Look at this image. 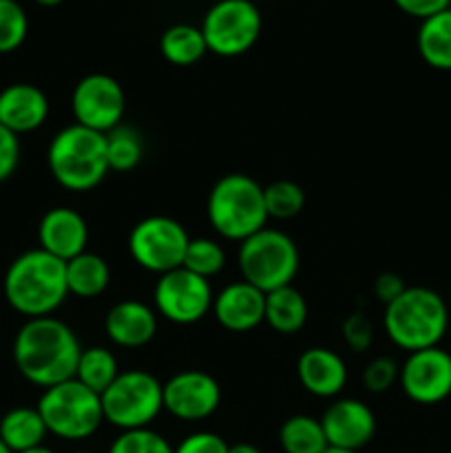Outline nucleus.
Instances as JSON below:
<instances>
[{"label":"nucleus","mask_w":451,"mask_h":453,"mask_svg":"<svg viewBox=\"0 0 451 453\" xmlns=\"http://www.w3.org/2000/svg\"><path fill=\"white\" fill-rule=\"evenodd\" d=\"M279 442L286 453H323L330 447L321 420L305 414L292 416L281 425Z\"/></svg>","instance_id":"26"},{"label":"nucleus","mask_w":451,"mask_h":453,"mask_svg":"<svg viewBox=\"0 0 451 453\" xmlns=\"http://www.w3.org/2000/svg\"><path fill=\"white\" fill-rule=\"evenodd\" d=\"M35 410L42 416L47 432L65 441H84L93 436L104 420L100 394L78 379L44 389Z\"/></svg>","instance_id":"6"},{"label":"nucleus","mask_w":451,"mask_h":453,"mask_svg":"<svg viewBox=\"0 0 451 453\" xmlns=\"http://www.w3.org/2000/svg\"><path fill=\"white\" fill-rule=\"evenodd\" d=\"M40 248L60 261H71L73 257L87 252L88 226L78 211L66 206L51 208L44 212L38 226Z\"/></svg>","instance_id":"16"},{"label":"nucleus","mask_w":451,"mask_h":453,"mask_svg":"<svg viewBox=\"0 0 451 453\" xmlns=\"http://www.w3.org/2000/svg\"><path fill=\"white\" fill-rule=\"evenodd\" d=\"M343 336L345 343L354 349V352H365L371 345V323L363 317L361 312L352 314L345 319L343 323Z\"/></svg>","instance_id":"36"},{"label":"nucleus","mask_w":451,"mask_h":453,"mask_svg":"<svg viewBox=\"0 0 451 453\" xmlns=\"http://www.w3.org/2000/svg\"><path fill=\"white\" fill-rule=\"evenodd\" d=\"M29 18L18 0H0V53H11L25 42Z\"/></svg>","instance_id":"31"},{"label":"nucleus","mask_w":451,"mask_h":453,"mask_svg":"<svg viewBox=\"0 0 451 453\" xmlns=\"http://www.w3.org/2000/svg\"><path fill=\"white\" fill-rule=\"evenodd\" d=\"M75 124L97 133H109L119 127L126 109L122 84L106 73H91L80 80L71 96Z\"/></svg>","instance_id":"12"},{"label":"nucleus","mask_w":451,"mask_h":453,"mask_svg":"<svg viewBox=\"0 0 451 453\" xmlns=\"http://www.w3.org/2000/svg\"><path fill=\"white\" fill-rule=\"evenodd\" d=\"M80 354L78 336L66 323L53 317L29 319L13 339L18 372L44 389L75 379Z\"/></svg>","instance_id":"1"},{"label":"nucleus","mask_w":451,"mask_h":453,"mask_svg":"<svg viewBox=\"0 0 451 453\" xmlns=\"http://www.w3.org/2000/svg\"><path fill=\"white\" fill-rule=\"evenodd\" d=\"M144 146H141L140 133L128 127H115L106 133V159L111 171L126 173L140 164Z\"/></svg>","instance_id":"28"},{"label":"nucleus","mask_w":451,"mask_h":453,"mask_svg":"<svg viewBox=\"0 0 451 453\" xmlns=\"http://www.w3.org/2000/svg\"><path fill=\"white\" fill-rule=\"evenodd\" d=\"M20 453H53V451L47 449L44 445H40V447H34V449H27V451H20Z\"/></svg>","instance_id":"41"},{"label":"nucleus","mask_w":451,"mask_h":453,"mask_svg":"<svg viewBox=\"0 0 451 453\" xmlns=\"http://www.w3.org/2000/svg\"><path fill=\"white\" fill-rule=\"evenodd\" d=\"M0 453H13L11 449H9V447L7 445H4V442L3 441H0Z\"/></svg>","instance_id":"43"},{"label":"nucleus","mask_w":451,"mask_h":453,"mask_svg":"<svg viewBox=\"0 0 451 453\" xmlns=\"http://www.w3.org/2000/svg\"><path fill=\"white\" fill-rule=\"evenodd\" d=\"M100 398L106 423L122 432L144 429L164 410V385L149 372L126 370Z\"/></svg>","instance_id":"8"},{"label":"nucleus","mask_w":451,"mask_h":453,"mask_svg":"<svg viewBox=\"0 0 451 453\" xmlns=\"http://www.w3.org/2000/svg\"><path fill=\"white\" fill-rule=\"evenodd\" d=\"M228 442L212 432H197L186 436L180 445L175 447V453H228Z\"/></svg>","instance_id":"35"},{"label":"nucleus","mask_w":451,"mask_h":453,"mask_svg":"<svg viewBox=\"0 0 451 453\" xmlns=\"http://www.w3.org/2000/svg\"><path fill=\"white\" fill-rule=\"evenodd\" d=\"M4 299L29 319L51 317L69 296L66 264L42 248L16 257L3 281Z\"/></svg>","instance_id":"2"},{"label":"nucleus","mask_w":451,"mask_h":453,"mask_svg":"<svg viewBox=\"0 0 451 453\" xmlns=\"http://www.w3.org/2000/svg\"><path fill=\"white\" fill-rule=\"evenodd\" d=\"M418 53L429 66L451 71V7L432 18L420 20Z\"/></svg>","instance_id":"21"},{"label":"nucleus","mask_w":451,"mask_h":453,"mask_svg":"<svg viewBox=\"0 0 451 453\" xmlns=\"http://www.w3.org/2000/svg\"><path fill=\"white\" fill-rule=\"evenodd\" d=\"M401 388L418 405H438L451 396V354L440 345L418 349L401 367Z\"/></svg>","instance_id":"13"},{"label":"nucleus","mask_w":451,"mask_h":453,"mask_svg":"<svg viewBox=\"0 0 451 453\" xmlns=\"http://www.w3.org/2000/svg\"><path fill=\"white\" fill-rule=\"evenodd\" d=\"M327 445L336 449L358 451L370 445L376 434L374 411L356 398L332 403L321 418Z\"/></svg>","instance_id":"15"},{"label":"nucleus","mask_w":451,"mask_h":453,"mask_svg":"<svg viewBox=\"0 0 451 453\" xmlns=\"http://www.w3.org/2000/svg\"><path fill=\"white\" fill-rule=\"evenodd\" d=\"M47 164L53 180L66 190L84 193L96 188L111 171L106 159V135L71 124L51 140Z\"/></svg>","instance_id":"4"},{"label":"nucleus","mask_w":451,"mask_h":453,"mask_svg":"<svg viewBox=\"0 0 451 453\" xmlns=\"http://www.w3.org/2000/svg\"><path fill=\"white\" fill-rule=\"evenodd\" d=\"M159 49H162V56L166 58L171 65L177 66L195 65V62H199L208 53L202 27L193 25L168 27V29L164 31Z\"/></svg>","instance_id":"25"},{"label":"nucleus","mask_w":451,"mask_h":453,"mask_svg":"<svg viewBox=\"0 0 451 453\" xmlns=\"http://www.w3.org/2000/svg\"><path fill=\"white\" fill-rule=\"evenodd\" d=\"M20 162V142L16 133L0 124V184L16 173Z\"/></svg>","instance_id":"34"},{"label":"nucleus","mask_w":451,"mask_h":453,"mask_svg":"<svg viewBox=\"0 0 451 453\" xmlns=\"http://www.w3.org/2000/svg\"><path fill=\"white\" fill-rule=\"evenodd\" d=\"M49 118V100L34 84H9L0 91V124L11 133H31Z\"/></svg>","instance_id":"18"},{"label":"nucleus","mask_w":451,"mask_h":453,"mask_svg":"<svg viewBox=\"0 0 451 453\" xmlns=\"http://www.w3.org/2000/svg\"><path fill=\"white\" fill-rule=\"evenodd\" d=\"M153 296L157 312L177 326L202 321L208 310H212V299H215L208 279L197 277L186 268L159 274Z\"/></svg>","instance_id":"11"},{"label":"nucleus","mask_w":451,"mask_h":453,"mask_svg":"<svg viewBox=\"0 0 451 453\" xmlns=\"http://www.w3.org/2000/svg\"><path fill=\"white\" fill-rule=\"evenodd\" d=\"M323 453H358V451H348V449H336V447H327Z\"/></svg>","instance_id":"42"},{"label":"nucleus","mask_w":451,"mask_h":453,"mask_svg":"<svg viewBox=\"0 0 451 453\" xmlns=\"http://www.w3.org/2000/svg\"><path fill=\"white\" fill-rule=\"evenodd\" d=\"M449 301H451V283H449Z\"/></svg>","instance_id":"45"},{"label":"nucleus","mask_w":451,"mask_h":453,"mask_svg":"<svg viewBox=\"0 0 451 453\" xmlns=\"http://www.w3.org/2000/svg\"><path fill=\"white\" fill-rule=\"evenodd\" d=\"M109 339L119 348H141L150 343L157 332V317L141 301H119L109 310L104 321Z\"/></svg>","instance_id":"20"},{"label":"nucleus","mask_w":451,"mask_h":453,"mask_svg":"<svg viewBox=\"0 0 451 453\" xmlns=\"http://www.w3.org/2000/svg\"><path fill=\"white\" fill-rule=\"evenodd\" d=\"M109 453H175L171 442L153 429H131L122 432L111 445Z\"/></svg>","instance_id":"32"},{"label":"nucleus","mask_w":451,"mask_h":453,"mask_svg":"<svg viewBox=\"0 0 451 453\" xmlns=\"http://www.w3.org/2000/svg\"><path fill=\"white\" fill-rule=\"evenodd\" d=\"M264 20L252 0H219L206 12L202 34L208 51L221 58H237L259 40Z\"/></svg>","instance_id":"9"},{"label":"nucleus","mask_w":451,"mask_h":453,"mask_svg":"<svg viewBox=\"0 0 451 453\" xmlns=\"http://www.w3.org/2000/svg\"><path fill=\"white\" fill-rule=\"evenodd\" d=\"M449 327V308L429 288H405L398 299L385 305V332L394 345L407 352L436 348Z\"/></svg>","instance_id":"3"},{"label":"nucleus","mask_w":451,"mask_h":453,"mask_svg":"<svg viewBox=\"0 0 451 453\" xmlns=\"http://www.w3.org/2000/svg\"><path fill=\"white\" fill-rule=\"evenodd\" d=\"M394 4H396L402 13H407V16L424 20V18H432L436 16V13L449 9L451 0H394Z\"/></svg>","instance_id":"37"},{"label":"nucleus","mask_w":451,"mask_h":453,"mask_svg":"<svg viewBox=\"0 0 451 453\" xmlns=\"http://www.w3.org/2000/svg\"><path fill=\"white\" fill-rule=\"evenodd\" d=\"M296 374L305 392L318 398L336 396L348 383V367L343 358L327 348L305 349L296 363Z\"/></svg>","instance_id":"19"},{"label":"nucleus","mask_w":451,"mask_h":453,"mask_svg":"<svg viewBox=\"0 0 451 453\" xmlns=\"http://www.w3.org/2000/svg\"><path fill=\"white\" fill-rule=\"evenodd\" d=\"M119 376L118 358L113 352L106 348H88L82 349L78 361V370H75V379L96 394H104L111 388L115 379Z\"/></svg>","instance_id":"27"},{"label":"nucleus","mask_w":451,"mask_h":453,"mask_svg":"<svg viewBox=\"0 0 451 453\" xmlns=\"http://www.w3.org/2000/svg\"><path fill=\"white\" fill-rule=\"evenodd\" d=\"M188 243L190 237L184 226L164 215L137 221L128 234V252L133 261L149 273L157 274L181 268Z\"/></svg>","instance_id":"10"},{"label":"nucleus","mask_w":451,"mask_h":453,"mask_svg":"<svg viewBox=\"0 0 451 453\" xmlns=\"http://www.w3.org/2000/svg\"><path fill=\"white\" fill-rule=\"evenodd\" d=\"M221 388L202 370H184L164 383V410L180 420H203L217 411Z\"/></svg>","instance_id":"14"},{"label":"nucleus","mask_w":451,"mask_h":453,"mask_svg":"<svg viewBox=\"0 0 451 453\" xmlns=\"http://www.w3.org/2000/svg\"><path fill=\"white\" fill-rule=\"evenodd\" d=\"M405 288H407L405 281H402V277H398L396 273L378 274V279H376V283H374L376 296H378L385 305L392 303L394 299H398V296L405 292Z\"/></svg>","instance_id":"38"},{"label":"nucleus","mask_w":451,"mask_h":453,"mask_svg":"<svg viewBox=\"0 0 451 453\" xmlns=\"http://www.w3.org/2000/svg\"><path fill=\"white\" fill-rule=\"evenodd\" d=\"M34 3H38L40 7H57V4L65 3V0H34Z\"/></svg>","instance_id":"40"},{"label":"nucleus","mask_w":451,"mask_h":453,"mask_svg":"<svg viewBox=\"0 0 451 453\" xmlns=\"http://www.w3.org/2000/svg\"><path fill=\"white\" fill-rule=\"evenodd\" d=\"M228 453H261V449L250 442H237V445L228 447Z\"/></svg>","instance_id":"39"},{"label":"nucleus","mask_w":451,"mask_h":453,"mask_svg":"<svg viewBox=\"0 0 451 453\" xmlns=\"http://www.w3.org/2000/svg\"><path fill=\"white\" fill-rule=\"evenodd\" d=\"M47 434L42 416L31 407H16V410L7 411L0 420V441L13 453L40 447Z\"/></svg>","instance_id":"22"},{"label":"nucleus","mask_w":451,"mask_h":453,"mask_svg":"<svg viewBox=\"0 0 451 453\" xmlns=\"http://www.w3.org/2000/svg\"><path fill=\"white\" fill-rule=\"evenodd\" d=\"M111 270L109 264L96 252H82L66 261V286L69 295L82 296V299H93L100 296L109 288Z\"/></svg>","instance_id":"24"},{"label":"nucleus","mask_w":451,"mask_h":453,"mask_svg":"<svg viewBox=\"0 0 451 453\" xmlns=\"http://www.w3.org/2000/svg\"><path fill=\"white\" fill-rule=\"evenodd\" d=\"M226 265V252L212 239H190L188 248H186L184 265L181 268L190 270L193 274L202 279H210L219 274Z\"/></svg>","instance_id":"30"},{"label":"nucleus","mask_w":451,"mask_h":453,"mask_svg":"<svg viewBox=\"0 0 451 453\" xmlns=\"http://www.w3.org/2000/svg\"><path fill=\"white\" fill-rule=\"evenodd\" d=\"M75 453H93V451H75Z\"/></svg>","instance_id":"44"},{"label":"nucleus","mask_w":451,"mask_h":453,"mask_svg":"<svg viewBox=\"0 0 451 453\" xmlns=\"http://www.w3.org/2000/svg\"><path fill=\"white\" fill-rule=\"evenodd\" d=\"M308 321V303L296 288L286 286L265 295V323L279 334H294Z\"/></svg>","instance_id":"23"},{"label":"nucleus","mask_w":451,"mask_h":453,"mask_svg":"<svg viewBox=\"0 0 451 453\" xmlns=\"http://www.w3.org/2000/svg\"><path fill=\"white\" fill-rule=\"evenodd\" d=\"M401 376V367L387 357H378L371 363H367V367L363 370V385H365L370 392L383 394L389 388H394V383Z\"/></svg>","instance_id":"33"},{"label":"nucleus","mask_w":451,"mask_h":453,"mask_svg":"<svg viewBox=\"0 0 451 453\" xmlns=\"http://www.w3.org/2000/svg\"><path fill=\"white\" fill-rule=\"evenodd\" d=\"M299 248L281 230H259L241 242L239 248V270L243 281L259 288L265 295L292 286V279L299 273Z\"/></svg>","instance_id":"7"},{"label":"nucleus","mask_w":451,"mask_h":453,"mask_svg":"<svg viewBox=\"0 0 451 453\" xmlns=\"http://www.w3.org/2000/svg\"><path fill=\"white\" fill-rule=\"evenodd\" d=\"M268 211L259 181L243 173L224 175L208 195V221L221 237L246 242L265 228Z\"/></svg>","instance_id":"5"},{"label":"nucleus","mask_w":451,"mask_h":453,"mask_svg":"<svg viewBox=\"0 0 451 453\" xmlns=\"http://www.w3.org/2000/svg\"><path fill=\"white\" fill-rule=\"evenodd\" d=\"M264 202L268 217L272 219H292L305 206V193L296 181L279 180L264 188Z\"/></svg>","instance_id":"29"},{"label":"nucleus","mask_w":451,"mask_h":453,"mask_svg":"<svg viewBox=\"0 0 451 453\" xmlns=\"http://www.w3.org/2000/svg\"><path fill=\"white\" fill-rule=\"evenodd\" d=\"M212 314L230 332L255 330L265 321V292L248 281L230 283L212 299Z\"/></svg>","instance_id":"17"}]
</instances>
